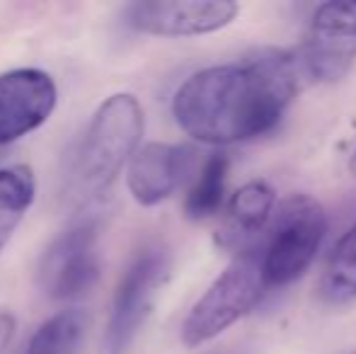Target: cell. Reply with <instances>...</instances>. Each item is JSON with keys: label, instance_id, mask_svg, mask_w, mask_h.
I'll list each match as a JSON object with an SVG mask.
<instances>
[{"label": "cell", "instance_id": "obj_3", "mask_svg": "<svg viewBox=\"0 0 356 354\" xmlns=\"http://www.w3.org/2000/svg\"><path fill=\"white\" fill-rule=\"evenodd\" d=\"M264 289L267 282L262 272V255H254V250L240 252L184 318L182 342L187 347H199L218 337L257 306Z\"/></svg>", "mask_w": 356, "mask_h": 354}, {"label": "cell", "instance_id": "obj_7", "mask_svg": "<svg viewBox=\"0 0 356 354\" xmlns=\"http://www.w3.org/2000/svg\"><path fill=\"white\" fill-rule=\"evenodd\" d=\"M97 272V226L80 221L49 243L39 260L37 282L49 298L68 301L83 296L95 284Z\"/></svg>", "mask_w": 356, "mask_h": 354}, {"label": "cell", "instance_id": "obj_5", "mask_svg": "<svg viewBox=\"0 0 356 354\" xmlns=\"http://www.w3.org/2000/svg\"><path fill=\"white\" fill-rule=\"evenodd\" d=\"M296 61L310 83H337L356 61V3H325L315 10Z\"/></svg>", "mask_w": 356, "mask_h": 354}, {"label": "cell", "instance_id": "obj_8", "mask_svg": "<svg viewBox=\"0 0 356 354\" xmlns=\"http://www.w3.org/2000/svg\"><path fill=\"white\" fill-rule=\"evenodd\" d=\"M238 10L230 0H138L124 8V22L155 37H197L223 29Z\"/></svg>", "mask_w": 356, "mask_h": 354}, {"label": "cell", "instance_id": "obj_6", "mask_svg": "<svg viewBox=\"0 0 356 354\" xmlns=\"http://www.w3.org/2000/svg\"><path fill=\"white\" fill-rule=\"evenodd\" d=\"M168 250L163 246H150L134 257L112 298L107 337H104L107 354H127L134 345L150 313L155 293L168 277Z\"/></svg>", "mask_w": 356, "mask_h": 354}, {"label": "cell", "instance_id": "obj_11", "mask_svg": "<svg viewBox=\"0 0 356 354\" xmlns=\"http://www.w3.org/2000/svg\"><path fill=\"white\" fill-rule=\"evenodd\" d=\"M274 216V189L267 182H248L233 194L225 214V223L218 233L220 246L248 252L259 233Z\"/></svg>", "mask_w": 356, "mask_h": 354}, {"label": "cell", "instance_id": "obj_13", "mask_svg": "<svg viewBox=\"0 0 356 354\" xmlns=\"http://www.w3.org/2000/svg\"><path fill=\"white\" fill-rule=\"evenodd\" d=\"M37 194L34 172L27 166L0 168V252L22 223Z\"/></svg>", "mask_w": 356, "mask_h": 354}, {"label": "cell", "instance_id": "obj_15", "mask_svg": "<svg viewBox=\"0 0 356 354\" xmlns=\"http://www.w3.org/2000/svg\"><path fill=\"white\" fill-rule=\"evenodd\" d=\"M225 175H228V158H209L202 175L194 182L192 192L187 194V202H184V211L192 221H202V218H209L218 211L225 192Z\"/></svg>", "mask_w": 356, "mask_h": 354}, {"label": "cell", "instance_id": "obj_2", "mask_svg": "<svg viewBox=\"0 0 356 354\" xmlns=\"http://www.w3.org/2000/svg\"><path fill=\"white\" fill-rule=\"evenodd\" d=\"M143 136V109L129 92L107 97L97 109L63 168V199L71 207L102 197L124 170Z\"/></svg>", "mask_w": 356, "mask_h": 354}, {"label": "cell", "instance_id": "obj_10", "mask_svg": "<svg viewBox=\"0 0 356 354\" xmlns=\"http://www.w3.org/2000/svg\"><path fill=\"white\" fill-rule=\"evenodd\" d=\"M194 151L179 143H148L129 166V192L141 207H155L177 192L192 172Z\"/></svg>", "mask_w": 356, "mask_h": 354}, {"label": "cell", "instance_id": "obj_17", "mask_svg": "<svg viewBox=\"0 0 356 354\" xmlns=\"http://www.w3.org/2000/svg\"><path fill=\"white\" fill-rule=\"evenodd\" d=\"M349 170H352V175L356 177V151H354V156H352V161H349Z\"/></svg>", "mask_w": 356, "mask_h": 354}, {"label": "cell", "instance_id": "obj_12", "mask_svg": "<svg viewBox=\"0 0 356 354\" xmlns=\"http://www.w3.org/2000/svg\"><path fill=\"white\" fill-rule=\"evenodd\" d=\"M90 318L83 308H68L47 318L19 354H78L88 335Z\"/></svg>", "mask_w": 356, "mask_h": 354}, {"label": "cell", "instance_id": "obj_4", "mask_svg": "<svg viewBox=\"0 0 356 354\" xmlns=\"http://www.w3.org/2000/svg\"><path fill=\"white\" fill-rule=\"evenodd\" d=\"M327 233V216L315 199L293 194L279 204L269 241L262 250V272L269 287H286L315 260Z\"/></svg>", "mask_w": 356, "mask_h": 354}, {"label": "cell", "instance_id": "obj_16", "mask_svg": "<svg viewBox=\"0 0 356 354\" xmlns=\"http://www.w3.org/2000/svg\"><path fill=\"white\" fill-rule=\"evenodd\" d=\"M15 328H17V321H15L13 313L0 311V354H5V350L10 347V342H13Z\"/></svg>", "mask_w": 356, "mask_h": 354}, {"label": "cell", "instance_id": "obj_1", "mask_svg": "<svg viewBox=\"0 0 356 354\" xmlns=\"http://www.w3.org/2000/svg\"><path fill=\"white\" fill-rule=\"evenodd\" d=\"M303 83L296 54L267 49L194 73L175 92L172 114L179 129L202 143L248 141L277 127Z\"/></svg>", "mask_w": 356, "mask_h": 354}, {"label": "cell", "instance_id": "obj_9", "mask_svg": "<svg viewBox=\"0 0 356 354\" xmlns=\"http://www.w3.org/2000/svg\"><path fill=\"white\" fill-rule=\"evenodd\" d=\"M54 78L39 68H13L0 73V151L37 131L56 109Z\"/></svg>", "mask_w": 356, "mask_h": 354}, {"label": "cell", "instance_id": "obj_14", "mask_svg": "<svg viewBox=\"0 0 356 354\" xmlns=\"http://www.w3.org/2000/svg\"><path fill=\"white\" fill-rule=\"evenodd\" d=\"M320 296L330 303H344L356 296V226L334 246L320 282Z\"/></svg>", "mask_w": 356, "mask_h": 354}]
</instances>
